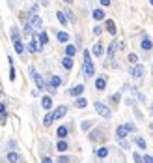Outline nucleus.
Instances as JSON below:
<instances>
[{"label":"nucleus","instance_id":"f03ea898","mask_svg":"<svg viewBox=\"0 0 153 163\" xmlns=\"http://www.w3.org/2000/svg\"><path fill=\"white\" fill-rule=\"evenodd\" d=\"M93 107H95L97 114H99L101 118H110V116H112V111H110V109H108L105 103H101V101H95V103H93Z\"/></svg>","mask_w":153,"mask_h":163},{"label":"nucleus","instance_id":"473e14b6","mask_svg":"<svg viewBox=\"0 0 153 163\" xmlns=\"http://www.w3.org/2000/svg\"><path fill=\"white\" fill-rule=\"evenodd\" d=\"M119 100H122V94H119V92H116L114 96H110V101L112 103H119Z\"/></svg>","mask_w":153,"mask_h":163},{"label":"nucleus","instance_id":"a19ab883","mask_svg":"<svg viewBox=\"0 0 153 163\" xmlns=\"http://www.w3.org/2000/svg\"><path fill=\"white\" fill-rule=\"evenodd\" d=\"M142 159H144V163H153V158L151 156H144Z\"/></svg>","mask_w":153,"mask_h":163},{"label":"nucleus","instance_id":"c9c22d12","mask_svg":"<svg viewBox=\"0 0 153 163\" xmlns=\"http://www.w3.org/2000/svg\"><path fill=\"white\" fill-rule=\"evenodd\" d=\"M11 39H13V41L21 39V36H19V30H17V28H11Z\"/></svg>","mask_w":153,"mask_h":163},{"label":"nucleus","instance_id":"58836bf2","mask_svg":"<svg viewBox=\"0 0 153 163\" xmlns=\"http://www.w3.org/2000/svg\"><path fill=\"white\" fill-rule=\"evenodd\" d=\"M133 158H135V161H136V163H144V159L140 158V154H138V152H135V154H133Z\"/></svg>","mask_w":153,"mask_h":163},{"label":"nucleus","instance_id":"09e8293b","mask_svg":"<svg viewBox=\"0 0 153 163\" xmlns=\"http://www.w3.org/2000/svg\"><path fill=\"white\" fill-rule=\"evenodd\" d=\"M151 113H153V107H151Z\"/></svg>","mask_w":153,"mask_h":163},{"label":"nucleus","instance_id":"37998d69","mask_svg":"<svg viewBox=\"0 0 153 163\" xmlns=\"http://www.w3.org/2000/svg\"><path fill=\"white\" fill-rule=\"evenodd\" d=\"M119 144H122L123 148H129V143H127V141H125V139H122V141H119Z\"/></svg>","mask_w":153,"mask_h":163},{"label":"nucleus","instance_id":"39448f33","mask_svg":"<svg viewBox=\"0 0 153 163\" xmlns=\"http://www.w3.org/2000/svg\"><path fill=\"white\" fill-rule=\"evenodd\" d=\"M60 84H62V79L58 77V75H50V79H49V90H56Z\"/></svg>","mask_w":153,"mask_h":163},{"label":"nucleus","instance_id":"bb28decb","mask_svg":"<svg viewBox=\"0 0 153 163\" xmlns=\"http://www.w3.org/2000/svg\"><path fill=\"white\" fill-rule=\"evenodd\" d=\"M116 45H118V41H112L110 45H108V51H106L108 58H114V53H116Z\"/></svg>","mask_w":153,"mask_h":163},{"label":"nucleus","instance_id":"1a4fd4ad","mask_svg":"<svg viewBox=\"0 0 153 163\" xmlns=\"http://www.w3.org/2000/svg\"><path fill=\"white\" fill-rule=\"evenodd\" d=\"M90 141H93V143L95 141H105V133L101 131V129H95V131L90 133Z\"/></svg>","mask_w":153,"mask_h":163},{"label":"nucleus","instance_id":"7c9ffc66","mask_svg":"<svg viewBox=\"0 0 153 163\" xmlns=\"http://www.w3.org/2000/svg\"><path fill=\"white\" fill-rule=\"evenodd\" d=\"M135 143H136V144H138V146H140L142 150H146V148H148V144H146V141L142 139V137H136V139H135Z\"/></svg>","mask_w":153,"mask_h":163},{"label":"nucleus","instance_id":"dca6fc26","mask_svg":"<svg viewBox=\"0 0 153 163\" xmlns=\"http://www.w3.org/2000/svg\"><path fill=\"white\" fill-rule=\"evenodd\" d=\"M92 53L95 54V56H103V53H105V47H103V43H95Z\"/></svg>","mask_w":153,"mask_h":163},{"label":"nucleus","instance_id":"9d476101","mask_svg":"<svg viewBox=\"0 0 153 163\" xmlns=\"http://www.w3.org/2000/svg\"><path fill=\"white\" fill-rule=\"evenodd\" d=\"M6 159H8L9 163H21V161H23V158H21L17 152H9V154L6 156Z\"/></svg>","mask_w":153,"mask_h":163},{"label":"nucleus","instance_id":"c756f323","mask_svg":"<svg viewBox=\"0 0 153 163\" xmlns=\"http://www.w3.org/2000/svg\"><path fill=\"white\" fill-rule=\"evenodd\" d=\"M56 17H58V21H60V23H62L63 26H67V17H65V13H63V12H58V13H56Z\"/></svg>","mask_w":153,"mask_h":163},{"label":"nucleus","instance_id":"f3484780","mask_svg":"<svg viewBox=\"0 0 153 163\" xmlns=\"http://www.w3.org/2000/svg\"><path fill=\"white\" fill-rule=\"evenodd\" d=\"M41 107L49 111V109L52 107V97H50V96H43V100H41Z\"/></svg>","mask_w":153,"mask_h":163},{"label":"nucleus","instance_id":"0eeeda50","mask_svg":"<svg viewBox=\"0 0 153 163\" xmlns=\"http://www.w3.org/2000/svg\"><path fill=\"white\" fill-rule=\"evenodd\" d=\"M127 133H129V131H127V127H125V124H119V126L116 127V139H118V141H122V139H125V137H127Z\"/></svg>","mask_w":153,"mask_h":163},{"label":"nucleus","instance_id":"4c0bfd02","mask_svg":"<svg viewBox=\"0 0 153 163\" xmlns=\"http://www.w3.org/2000/svg\"><path fill=\"white\" fill-rule=\"evenodd\" d=\"M101 32H103V26H99V25H97V26H93V34H95V36H99Z\"/></svg>","mask_w":153,"mask_h":163},{"label":"nucleus","instance_id":"c03bdc74","mask_svg":"<svg viewBox=\"0 0 153 163\" xmlns=\"http://www.w3.org/2000/svg\"><path fill=\"white\" fill-rule=\"evenodd\" d=\"M6 113V103H0V114Z\"/></svg>","mask_w":153,"mask_h":163},{"label":"nucleus","instance_id":"4468645a","mask_svg":"<svg viewBox=\"0 0 153 163\" xmlns=\"http://www.w3.org/2000/svg\"><path fill=\"white\" fill-rule=\"evenodd\" d=\"M56 135H58V139H65V137L69 135V127L67 126H60L58 131H56Z\"/></svg>","mask_w":153,"mask_h":163},{"label":"nucleus","instance_id":"2f4dec72","mask_svg":"<svg viewBox=\"0 0 153 163\" xmlns=\"http://www.w3.org/2000/svg\"><path fill=\"white\" fill-rule=\"evenodd\" d=\"M92 126H93V122H92V120H86V122H82V124H80V127H82V131H88V129H90Z\"/></svg>","mask_w":153,"mask_h":163},{"label":"nucleus","instance_id":"423d86ee","mask_svg":"<svg viewBox=\"0 0 153 163\" xmlns=\"http://www.w3.org/2000/svg\"><path fill=\"white\" fill-rule=\"evenodd\" d=\"M129 73L133 75V77H136V79H140L142 75H144V66H140V64H136V66H133L129 70Z\"/></svg>","mask_w":153,"mask_h":163},{"label":"nucleus","instance_id":"c85d7f7f","mask_svg":"<svg viewBox=\"0 0 153 163\" xmlns=\"http://www.w3.org/2000/svg\"><path fill=\"white\" fill-rule=\"evenodd\" d=\"M52 120H54V118H52V113L45 114V118H43V126H45V127H49V126L52 124Z\"/></svg>","mask_w":153,"mask_h":163},{"label":"nucleus","instance_id":"393cba45","mask_svg":"<svg viewBox=\"0 0 153 163\" xmlns=\"http://www.w3.org/2000/svg\"><path fill=\"white\" fill-rule=\"evenodd\" d=\"M73 105H75L76 109H84L86 105H88V101H86L84 97H76V100H75V103H73Z\"/></svg>","mask_w":153,"mask_h":163},{"label":"nucleus","instance_id":"e433bc0d","mask_svg":"<svg viewBox=\"0 0 153 163\" xmlns=\"http://www.w3.org/2000/svg\"><path fill=\"white\" fill-rule=\"evenodd\" d=\"M56 163H71V158H67V156H60Z\"/></svg>","mask_w":153,"mask_h":163},{"label":"nucleus","instance_id":"9b49d317","mask_svg":"<svg viewBox=\"0 0 153 163\" xmlns=\"http://www.w3.org/2000/svg\"><path fill=\"white\" fill-rule=\"evenodd\" d=\"M95 88L99 90V92L105 90V88H106V77H97V79H95Z\"/></svg>","mask_w":153,"mask_h":163},{"label":"nucleus","instance_id":"72a5a7b5","mask_svg":"<svg viewBox=\"0 0 153 163\" xmlns=\"http://www.w3.org/2000/svg\"><path fill=\"white\" fill-rule=\"evenodd\" d=\"M125 127H127V131H129V133H133V131H136V126H135L133 122H127V124H125Z\"/></svg>","mask_w":153,"mask_h":163},{"label":"nucleus","instance_id":"f704fd0d","mask_svg":"<svg viewBox=\"0 0 153 163\" xmlns=\"http://www.w3.org/2000/svg\"><path fill=\"white\" fill-rule=\"evenodd\" d=\"M127 60H129L131 64H136V62H138V56H136V54H135V53H131V54H129V56H127Z\"/></svg>","mask_w":153,"mask_h":163},{"label":"nucleus","instance_id":"cd10ccee","mask_svg":"<svg viewBox=\"0 0 153 163\" xmlns=\"http://www.w3.org/2000/svg\"><path fill=\"white\" fill-rule=\"evenodd\" d=\"M62 66H63L65 70H71V68H73V58H71V56H65V58L62 60Z\"/></svg>","mask_w":153,"mask_h":163},{"label":"nucleus","instance_id":"aec40b11","mask_svg":"<svg viewBox=\"0 0 153 163\" xmlns=\"http://www.w3.org/2000/svg\"><path fill=\"white\" fill-rule=\"evenodd\" d=\"M75 53H76V47L75 45H71V43H67V45H65V56H75Z\"/></svg>","mask_w":153,"mask_h":163},{"label":"nucleus","instance_id":"f8f14e48","mask_svg":"<svg viewBox=\"0 0 153 163\" xmlns=\"http://www.w3.org/2000/svg\"><path fill=\"white\" fill-rule=\"evenodd\" d=\"M140 47L144 49V51H151V47H153V43H151V39H149L148 36H144V38H142V43H140Z\"/></svg>","mask_w":153,"mask_h":163},{"label":"nucleus","instance_id":"6e6552de","mask_svg":"<svg viewBox=\"0 0 153 163\" xmlns=\"http://www.w3.org/2000/svg\"><path fill=\"white\" fill-rule=\"evenodd\" d=\"M30 26L32 28H41V17L36 15V13H32L30 15Z\"/></svg>","mask_w":153,"mask_h":163},{"label":"nucleus","instance_id":"8fccbe9b","mask_svg":"<svg viewBox=\"0 0 153 163\" xmlns=\"http://www.w3.org/2000/svg\"><path fill=\"white\" fill-rule=\"evenodd\" d=\"M151 127H153V126H151Z\"/></svg>","mask_w":153,"mask_h":163},{"label":"nucleus","instance_id":"7ed1b4c3","mask_svg":"<svg viewBox=\"0 0 153 163\" xmlns=\"http://www.w3.org/2000/svg\"><path fill=\"white\" fill-rule=\"evenodd\" d=\"M30 73H32V77H34V81H36V84H37V90H45L47 84H45V81H43L41 75H37L34 68H30Z\"/></svg>","mask_w":153,"mask_h":163},{"label":"nucleus","instance_id":"a211bd4d","mask_svg":"<svg viewBox=\"0 0 153 163\" xmlns=\"http://www.w3.org/2000/svg\"><path fill=\"white\" fill-rule=\"evenodd\" d=\"M105 28H106L108 32H110V34H112V36L116 34V23H114V21H112V19H108V21H106V23H105Z\"/></svg>","mask_w":153,"mask_h":163},{"label":"nucleus","instance_id":"ddd939ff","mask_svg":"<svg viewBox=\"0 0 153 163\" xmlns=\"http://www.w3.org/2000/svg\"><path fill=\"white\" fill-rule=\"evenodd\" d=\"M84 88H86L84 84H76V86H73V88L69 90V96H80L84 92Z\"/></svg>","mask_w":153,"mask_h":163},{"label":"nucleus","instance_id":"2eb2a0df","mask_svg":"<svg viewBox=\"0 0 153 163\" xmlns=\"http://www.w3.org/2000/svg\"><path fill=\"white\" fill-rule=\"evenodd\" d=\"M95 156H97V158H101V159H105V158L108 156V146H101V148H95Z\"/></svg>","mask_w":153,"mask_h":163},{"label":"nucleus","instance_id":"79ce46f5","mask_svg":"<svg viewBox=\"0 0 153 163\" xmlns=\"http://www.w3.org/2000/svg\"><path fill=\"white\" fill-rule=\"evenodd\" d=\"M41 163H52V159L49 156H45V158H41Z\"/></svg>","mask_w":153,"mask_h":163},{"label":"nucleus","instance_id":"4be33fe9","mask_svg":"<svg viewBox=\"0 0 153 163\" xmlns=\"http://www.w3.org/2000/svg\"><path fill=\"white\" fill-rule=\"evenodd\" d=\"M28 51H30V53H37V51H41V45H37L36 39H32V41L28 43Z\"/></svg>","mask_w":153,"mask_h":163},{"label":"nucleus","instance_id":"a878e982","mask_svg":"<svg viewBox=\"0 0 153 163\" xmlns=\"http://www.w3.org/2000/svg\"><path fill=\"white\" fill-rule=\"evenodd\" d=\"M92 15H93L95 21H103V19H105V12H103L101 8H99V9H93V13H92Z\"/></svg>","mask_w":153,"mask_h":163},{"label":"nucleus","instance_id":"f257e3e1","mask_svg":"<svg viewBox=\"0 0 153 163\" xmlns=\"http://www.w3.org/2000/svg\"><path fill=\"white\" fill-rule=\"evenodd\" d=\"M82 73L86 75V77H92V75L95 73L93 62H92V54H90V51H88V49L84 51V68H82Z\"/></svg>","mask_w":153,"mask_h":163},{"label":"nucleus","instance_id":"412c9836","mask_svg":"<svg viewBox=\"0 0 153 163\" xmlns=\"http://www.w3.org/2000/svg\"><path fill=\"white\" fill-rule=\"evenodd\" d=\"M13 47H15V53H17V54H23V53H24V45H23V41H21V39L13 41Z\"/></svg>","mask_w":153,"mask_h":163},{"label":"nucleus","instance_id":"5701e85b","mask_svg":"<svg viewBox=\"0 0 153 163\" xmlns=\"http://www.w3.org/2000/svg\"><path fill=\"white\" fill-rule=\"evenodd\" d=\"M67 148H69V144L65 143L63 139H60L58 143H56V150H58V152H65V150H67Z\"/></svg>","mask_w":153,"mask_h":163},{"label":"nucleus","instance_id":"6ab92c4d","mask_svg":"<svg viewBox=\"0 0 153 163\" xmlns=\"http://www.w3.org/2000/svg\"><path fill=\"white\" fill-rule=\"evenodd\" d=\"M37 39H39V45H41V47L45 45V43H49V36H47V32H45V30H41V32H39V36H37Z\"/></svg>","mask_w":153,"mask_h":163},{"label":"nucleus","instance_id":"49530a36","mask_svg":"<svg viewBox=\"0 0 153 163\" xmlns=\"http://www.w3.org/2000/svg\"><path fill=\"white\" fill-rule=\"evenodd\" d=\"M63 2H67V4H69V2H71V0H63Z\"/></svg>","mask_w":153,"mask_h":163},{"label":"nucleus","instance_id":"b1692460","mask_svg":"<svg viewBox=\"0 0 153 163\" xmlns=\"http://www.w3.org/2000/svg\"><path fill=\"white\" fill-rule=\"evenodd\" d=\"M56 38H58V41H62V43H67V41H69V34H67V32H56Z\"/></svg>","mask_w":153,"mask_h":163},{"label":"nucleus","instance_id":"de8ad7c7","mask_svg":"<svg viewBox=\"0 0 153 163\" xmlns=\"http://www.w3.org/2000/svg\"><path fill=\"white\" fill-rule=\"evenodd\" d=\"M149 4H151V6H153V0H149Z\"/></svg>","mask_w":153,"mask_h":163},{"label":"nucleus","instance_id":"a18cd8bd","mask_svg":"<svg viewBox=\"0 0 153 163\" xmlns=\"http://www.w3.org/2000/svg\"><path fill=\"white\" fill-rule=\"evenodd\" d=\"M101 6H110V0H99Z\"/></svg>","mask_w":153,"mask_h":163},{"label":"nucleus","instance_id":"20e7f679","mask_svg":"<svg viewBox=\"0 0 153 163\" xmlns=\"http://www.w3.org/2000/svg\"><path fill=\"white\" fill-rule=\"evenodd\" d=\"M65 114H67V107H65V105H60V107H56V109L52 111V118H54V120H58V118H63Z\"/></svg>","mask_w":153,"mask_h":163},{"label":"nucleus","instance_id":"ea45409f","mask_svg":"<svg viewBox=\"0 0 153 163\" xmlns=\"http://www.w3.org/2000/svg\"><path fill=\"white\" fill-rule=\"evenodd\" d=\"M30 32H32V26H30V23H26L24 25V34H30Z\"/></svg>","mask_w":153,"mask_h":163}]
</instances>
